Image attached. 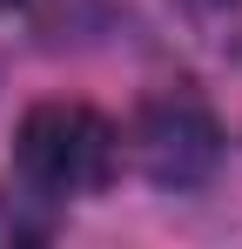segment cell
Here are the masks:
<instances>
[{
	"label": "cell",
	"instance_id": "cell-2",
	"mask_svg": "<svg viewBox=\"0 0 242 249\" xmlns=\"http://www.w3.org/2000/svg\"><path fill=\"white\" fill-rule=\"evenodd\" d=\"M135 162H141V175L155 189H195L222 162V128L195 94L148 101L141 122H135Z\"/></svg>",
	"mask_w": 242,
	"mask_h": 249
},
{
	"label": "cell",
	"instance_id": "cell-1",
	"mask_svg": "<svg viewBox=\"0 0 242 249\" xmlns=\"http://www.w3.org/2000/svg\"><path fill=\"white\" fill-rule=\"evenodd\" d=\"M115 162H121L115 122L81 108V101H40L14 128V175L40 202H74V196L108 189Z\"/></svg>",
	"mask_w": 242,
	"mask_h": 249
},
{
	"label": "cell",
	"instance_id": "cell-4",
	"mask_svg": "<svg viewBox=\"0 0 242 249\" xmlns=\"http://www.w3.org/2000/svg\"><path fill=\"white\" fill-rule=\"evenodd\" d=\"M7 7H14V0H0V14H7Z\"/></svg>",
	"mask_w": 242,
	"mask_h": 249
},
{
	"label": "cell",
	"instance_id": "cell-3",
	"mask_svg": "<svg viewBox=\"0 0 242 249\" xmlns=\"http://www.w3.org/2000/svg\"><path fill=\"white\" fill-rule=\"evenodd\" d=\"M40 236H47V215L14 202V196H0V243H40Z\"/></svg>",
	"mask_w": 242,
	"mask_h": 249
},
{
	"label": "cell",
	"instance_id": "cell-5",
	"mask_svg": "<svg viewBox=\"0 0 242 249\" xmlns=\"http://www.w3.org/2000/svg\"><path fill=\"white\" fill-rule=\"evenodd\" d=\"M208 7H215V0H208Z\"/></svg>",
	"mask_w": 242,
	"mask_h": 249
}]
</instances>
